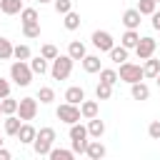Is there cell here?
Masks as SVG:
<instances>
[{
  "label": "cell",
  "instance_id": "1",
  "mask_svg": "<svg viewBox=\"0 0 160 160\" xmlns=\"http://www.w3.org/2000/svg\"><path fill=\"white\" fill-rule=\"evenodd\" d=\"M32 68H30V62L28 60H15L12 65H10V80L15 82V85H20V88H28L30 82H32Z\"/></svg>",
  "mask_w": 160,
  "mask_h": 160
},
{
  "label": "cell",
  "instance_id": "2",
  "mask_svg": "<svg viewBox=\"0 0 160 160\" xmlns=\"http://www.w3.org/2000/svg\"><path fill=\"white\" fill-rule=\"evenodd\" d=\"M90 132H88V125H80V122H72L70 125V142H72V152L75 155H85L88 150V140Z\"/></svg>",
  "mask_w": 160,
  "mask_h": 160
},
{
  "label": "cell",
  "instance_id": "3",
  "mask_svg": "<svg viewBox=\"0 0 160 160\" xmlns=\"http://www.w3.org/2000/svg\"><path fill=\"white\" fill-rule=\"evenodd\" d=\"M55 138H58V135H55V130H52V128H40V130H38V135H35V140H32V150H35L40 158L50 155Z\"/></svg>",
  "mask_w": 160,
  "mask_h": 160
},
{
  "label": "cell",
  "instance_id": "4",
  "mask_svg": "<svg viewBox=\"0 0 160 160\" xmlns=\"http://www.w3.org/2000/svg\"><path fill=\"white\" fill-rule=\"evenodd\" d=\"M52 65H50V75H52V80H68L70 78V72H72V58L65 52V55H58L55 60H50Z\"/></svg>",
  "mask_w": 160,
  "mask_h": 160
},
{
  "label": "cell",
  "instance_id": "5",
  "mask_svg": "<svg viewBox=\"0 0 160 160\" xmlns=\"http://www.w3.org/2000/svg\"><path fill=\"white\" fill-rule=\"evenodd\" d=\"M118 75H120V80H122V82H128V85H132V82H140V80L145 78V72H142V65H138V62H130V60L120 62V70H118Z\"/></svg>",
  "mask_w": 160,
  "mask_h": 160
},
{
  "label": "cell",
  "instance_id": "6",
  "mask_svg": "<svg viewBox=\"0 0 160 160\" xmlns=\"http://www.w3.org/2000/svg\"><path fill=\"white\" fill-rule=\"evenodd\" d=\"M55 115H58V120H62L65 125H72V122H80V105H72V102H62V105H58V110H55Z\"/></svg>",
  "mask_w": 160,
  "mask_h": 160
},
{
  "label": "cell",
  "instance_id": "7",
  "mask_svg": "<svg viewBox=\"0 0 160 160\" xmlns=\"http://www.w3.org/2000/svg\"><path fill=\"white\" fill-rule=\"evenodd\" d=\"M18 115H20V120H22V122L35 120V115H38V98H20Z\"/></svg>",
  "mask_w": 160,
  "mask_h": 160
},
{
  "label": "cell",
  "instance_id": "8",
  "mask_svg": "<svg viewBox=\"0 0 160 160\" xmlns=\"http://www.w3.org/2000/svg\"><path fill=\"white\" fill-rule=\"evenodd\" d=\"M90 40H92V45H95V48H98L100 52H110V50H112V45H115L112 35H110L108 30H95Z\"/></svg>",
  "mask_w": 160,
  "mask_h": 160
},
{
  "label": "cell",
  "instance_id": "9",
  "mask_svg": "<svg viewBox=\"0 0 160 160\" xmlns=\"http://www.w3.org/2000/svg\"><path fill=\"white\" fill-rule=\"evenodd\" d=\"M155 48H158L155 38L145 35V38H140V42L135 45V55H138L140 60H148V58H152V55H155Z\"/></svg>",
  "mask_w": 160,
  "mask_h": 160
},
{
  "label": "cell",
  "instance_id": "10",
  "mask_svg": "<svg viewBox=\"0 0 160 160\" xmlns=\"http://www.w3.org/2000/svg\"><path fill=\"white\" fill-rule=\"evenodd\" d=\"M120 22L125 25V30H138L140 22H142V15H140L138 8H128V10L122 12V20H120Z\"/></svg>",
  "mask_w": 160,
  "mask_h": 160
},
{
  "label": "cell",
  "instance_id": "11",
  "mask_svg": "<svg viewBox=\"0 0 160 160\" xmlns=\"http://www.w3.org/2000/svg\"><path fill=\"white\" fill-rule=\"evenodd\" d=\"M35 135H38V130H35V128H32L30 122H22L15 138H18V140H20L22 145H32V140H35Z\"/></svg>",
  "mask_w": 160,
  "mask_h": 160
},
{
  "label": "cell",
  "instance_id": "12",
  "mask_svg": "<svg viewBox=\"0 0 160 160\" xmlns=\"http://www.w3.org/2000/svg\"><path fill=\"white\" fill-rule=\"evenodd\" d=\"M105 145L100 142V138H95V140H90L88 142V150H85V155L90 158V160H100V158H105Z\"/></svg>",
  "mask_w": 160,
  "mask_h": 160
},
{
  "label": "cell",
  "instance_id": "13",
  "mask_svg": "<svg viewBox=\"0 0 160 160\" xmlns=\"http://www.w3.org/2000/svg\"><path fill=\"white\" fill-rule=\"evenodd\" d=\"M85 100V90L80 88V85H70L68 90H65V102H72V105H80Z\"/></svg>",
  "mask_w": 160,
  "mask_h": 160
},
{
  "label": "cell",
  "instance_id": "14",
  "mask_svg": "<svg viewBox=\"0 0 160 160\" xmlns=\"http://www.w3.org/2000/svg\"><path fill=\"white\" fill-rule=\"evenodd\" d=\"M98 112H100V105H98V100H82V102H80V115H82L85 120H90V118H98Z\"/></svg>",
  "mask_w": 160,
  "mask_h": 160
},
{
  "label": "cell",
  "instance_id": "15",
  "mask_svg": "<svg viewBox=\"0 0 160 160\" xmlns=\"http://www.w3.org/2000/svg\"><path fill=\"white\" fill-rule=\"evenodd\" d=\"M130 95H132V100H140V102H142V100L150 98V88H148L142 80H140V82H132V85H130Z\"/></svg>",
  "mask_w": 160,
  "mask_h": 160
},
{
  "label": "cell",
  "instance_id": "16",
  "mask_svg": "<svg viewBox=\"0 0 160 160\" xmlns=\"http://www.w3.org/2000/svg\"><path fill=\"white\" fill-rule=\"evenodd\" d=\"M68 55H70L72 60H82V58L88 55L85 42H80V40H70V45H68Z\"/></svg>",
  "mask_w": 160,
  "mask_h": 160
},
{
  "label": "cell",
  "instance_id": "17",
  "mask_svg": "<svg viewBox=\"0 0 160 160\" xmlns=\"http://www.w3.org/2000/svg\"><path fill=\"white\" fill-rule=\"evenodd\" d=\"M142 72H145V78H158V72H160V60L152 55V58H148V60H142Z\"/></svg>",
  "mask_w": 160,
  "mask_h": 160
},
{
  "label": "cell",
  "instance_id": "18",
  "mask_svg": "<svg viewBox=\"0 0 160 160\" xmlns=\"http://www.w3.org/2000/svg\"><path fill=\"white\" fill-rule=\"evenodd\" d=\"M138 42H140V32H138V30H125L122 38H120V45H125L128 50H135Z\"/></svg>",
  "mask_w": 160,
  "mask_h": 160
},
{
  "label": "cell",
  "instance_id": "19",
  "mask_svg": "<svg viewBox=\"0 0 160 160\" xmlns=\"http://www.w3.org/2000/svg\"><path fill=\"white\" fill-rule=\"evenodd\" d=\"M88 132H90V138H102L105 135V122L100 118H90L88 120Z\"/></svg>",
  "mask_w": 160,
  "mask_h": 160
},
{
  "label": "cell",
  "instance_id": "20",
  "mask_svg": "<svg viewBox=\"0 0 160 160\" xmlns=\"http://www.w3.org/2000/svg\"><path fill=\"white\" fill-rule=\"evenodd\" d=\"M0 10L2 15H18L22 10V0H0Z\"/></svg>",
  "mask_w": 160,
  "mask_h": 160
},
{
  "label": "cell",
  "instance_id": "21",
  "mask_svg": "<svg viewBox=\"0 0 160 160\" xmlns=\"http://www.w3.org/2000/svg\"><path fill=\"white\" fill-rule=\"evenodd\" d=\"M80 12H75V10H70V12H65L62 15V25H65V30H78L80 28Z\"/></svg>",
  "mask_w": 160,
  "mask_h": 160
},
{
  "label": "cell",
  "instance_id": "22",
  "mask_svg": "<svg viewBox=\"0 0 160 160\" xmlns=\"http://www.w3.org/2000/svg\"><path fill=\"white\" fill-rule=\"evenodd\" d=\"M80 62L85 72H100V55H85Z\"/></svg>",
  "mask_w": 160,
  "mask_h": 160
},
{
  "label": "cell",
  "instance_id": "23",
  "mask_svg": "<svg viewBox=\"0 0 160 160\" xmlns=\"http://www.w3.org/2000/svg\"><path fill=\"white\" fill-rule=\"evenodd\" d=\"M30 68H32V72H35V75H45V72H50V65H48V60H45L42 55L30 58Z\"/></svg>",
  "mask_w": 160,
  "mask_h": 160
},
{
  "label": "cell",
  "instance_id": "24",
  "mask_svg": "<svg viewBox=\"0 0 160 160\" xmlns=\"http://www.w3.org/2000/svg\"><path fill=\"white\" fill-rule=\"evenodd\" d=\"M20 125H22L20 115H5V135H18Z\"/></svg>",
  "mask_w": 160,
  "mask_h": 160
},
{
  "label": "cell",
  "instance_id": "25",
  "mask_svg": "<svg viewBox=\"0 0 160 160\" xmlns=\"http://www.w3.org/2000/svg\"><path fill=\"white\" fill-rule=\"evenodd\" d=\"M108 55H110V60H112L115 65H120V62H125V60H128V48H125V45H120V48H118V45H112V50H110Z\"/></svg>",
  "mask_w": 160,
  "mask_h": 160
},
{
  "label": "cell",
  "instance_id": "26",
  "mask_svg": "<svg viewBox=\"0 0 160 160\" xmlns=\"http://www.w3.org/2000/svg\"><path fill=\"white\" fill-rule=\"evenodd\" d=\"M18 105H20V100H15V98H2L0 100V108H2V115H15L18 112Z\"/></svg>",
  "mask_w": 160,
  "mask_h": 160
},
{
  "label": "cell",
  "instance_id": "27",
  "mask_svg": "<svg viewBox=\"0 0 160 160\" xmlns=\"http://www.w3.org/2000/svg\"><path fill=\"white\" fill-rule=\"evenodd\" d=\"M48 158H50V160H72L75 152H72V148H70V150H65V148H52Z\"/></svg>",
  "mask_w": 160,
  "mask_h": 160
},
{
  "label": "cell",
  "instance_id": "28",
  "mask_svg": "<svg viewBox=\"0 0 160 160\" xmlns=\"http://www.w3.org/2000/svg\"><path fill=\"white\" fill-rule=\"evenodd\" d=\"M20 22H22V25H28V22H40L38 10H35V8H22V10H20Z\"/></svg>",
  "mask_w": 160,
  "mask_h": 160
},
{
  "label": "cell",
  "instance_id": "29",
  "mask_svg": "<svg viewBox=\"0 0 160 160\" xmlns=\"http://www.w3.org/2000/svg\"><path fill=\"white\" fill-rule=\"evenodd\" d=\"M100 80L108 82V85H115V82L120 80V75H118V70H112V68H100Z\"/></svg>",
  "mask_w": 160,
  "mask_h": 160
},
{
  "label": "cell",
  "instance_id": "30",
  "mask_svg": "<svg viewBox=\"0 0 160 160\" xmlns=\"http://www.w3.org/2000/svg\"><path fill=\"white\" fill-rule=\"evenodd\" d=\"M110 95H112V85H108V82H98L95 85V98L98 100H110Z\"/></svg>",
  "mask_w": 160,
  "mask_h": 160
},
{
  "label": "cell",
  "instance_id": "31",
  "mask_svg": "<svg viewBox=\"0 0 160 160\" xmlns=\"http://www.w3.org/2000/svg\"><path fill=\"white\" fill-rule=\"evenodd\" d=\"M38 100H40L42 105H50V102L55 100V90H52V88H48V85H42V88L38 90Z\"/></svg>",
  "mask_w": 160,
  "mask_h": 160
},
{
  "label": "cell",
  "instance_id": "32",
  "mask_svg": "<svg viewBox=\"0 0 160 160\" xmlns=\"http://www.w3.org/2000/svg\"><path fill=\"white\" fill-rule=\"evenodd\" d=\"M135 8L140 10V15H152V12L158 10V2H155V0H138Z\"/></svg>",
  "mask_w": 160,
  "mask_h": 160
},
{
  "label": "cell",
  "instance_id": "33",
  "mask_svg": "<svg viewBox=\"0 0 160 160\" xmlns=\"http://www.w3.org/2000/svg\"><path fill=\"white\" fill-rule=\"evenodd\" d=\"M12 50H15V45L8 38H0V60H10L12 58Z\"/></svg>",
  "mask_w": 160,
  "mask_h": 160
},
{
  "label": "cell",
  "instance_id": "34",
  "mask_svg": "<svg viewBox=\"0 0 160 160\" xmlns=\"http://www.w3.org/2000/svg\"><path fill=\"white\" fill-rule=\"evenodd\" d=\"M22 35L30 38V40L40 38V22H28V25H22Z\"/></svg>",
  "mask_w": 160,
  "mask_h": 160
},
{
  "label": "cell",
  "instance_id": "35",
  "mask_svg": "<svg viewBox=\"0 0 160 160\" xmlns=\"http://www.w3.org/2000/svg\"><path fill=\"white\" fill-rule=\"evenodd\" d=\"M12 58H15V60H30V58H32V50H30L28 45H15Z\"/></svg>",
  "mask_w": 160,
  "mask_h": 160
},
{
  "label": "cell",
  "instance_id": "36",
  "mask_svg": "<svg viewBox=\"0 0 160 160\" xmlns=\"http://www.w3.org/2000/svg\"><path fill=\"white\" fill-rule=\"evenodd\" d=\"M40 55H42L45 60H55V58H58L60 52H58V48H55L52 42H45V45L40 48Z\"/></svg>",
  "mask_w": 160,
  "mask_h": 160
},
{
  "label": "cell",
  "instance_id": "37",
  "mask_svg": "<svg viewBox=\"0 0 160 160\" xmlns=\"http://www.w3.org/2000/svg\"><path fill=\"white\" fill-rule=\"evenodd\" d=\"M52 8H55L58 15H65V12L72 10V0H52Z\"/></svg>",
  "mask_w": 160,
  "mask_h": 160
},
{
  "label": "cell",
  "instance_id": "38",
  "mask_svg": "<svg viewBox=\"0 0 160 160\" xmlns=\"http://www.w3.org/2000/svg\"><path fill=\"white\" fill-rule=\"evenodd\" d=\"M148 135H150L152 140H160V120H152V122L148 125Z\"/></svg>",
  "mask_w": 160,
  "mask_h": 160
},
{
  "label": "cell",
  "instance_id": "39",
  "mask_svg": "<svg viewBox=\"0 0 160 160\" xmlns=\"http://www.w3.org/2000/svg\"><path fill=\"white\" fill-rule=\"evenodd\" d=\"M8 95H10V82H8L5 78H0V100L8 98Z\"/></svg>",
  "mask_w": 160,
  "mask_h": 160
},
{
  "label": "cell",
  "instance_id": "40",
  "mask_svg": "<svg viewBox=\"0 0 160 160\" xmlns=\"http://www.w3.org/2000/svg\"><path fill=\"white\" fill-rule=\"evenodd\" d=\"M150 18H152V28H155V30H158V28H160V12H158V10H155V12H152V15H150Z\"/></svg>",
  "mask_w": 160,
  "mask_h": 160
},
{
  "label": "cell",
  "instance_id": "41",
  "mask_svg": "<svg viewBox=\"0 0 160 160\" xmlns=\"http://www.w3.org/2000/svg\"><path fill=\"white\" fill-rule=\"evenodd\" d=\"M12 155H10V150H5V148H0V160H10Z\"/></svg>",
  "mask_w": 160,
  "mask_h": 160
},
{
  "label": "cell",
  "instance_id": "42",
  "mask_svg": "<svg viewBox=\"0 0 160 160\" xmlns=\"http://www.w3.org/2000/svg\"><path fill=\"white\" fill-rule=\"evenodd\" d=\"M38 2H40V5H48V2H52V0H38Z\"/></svg>",
  "mask_w": 160,
  "mask_h": 160
},
{
  "label": "cell",
  "instance_id": "43",
  "mask_svg": "<svg viewBox=\"0 0 160 160\" xmlns=\"http://www.w3.org/2000/svg\"><path fill=\"white\" fill-rule=\"evenodd\" d=\"M155 80H158V88H160V72H158V78H155Z\"/></svg>",
  "mask_w": 160,
  "mask_h": 160
},
{
  "label": "cell",
  "instance_id": "44",
  "mask_svg": "<svg viewBox=\"0 0 160 160\" xmlns=\"http://www.w3.org/2000/svg\"><path fill=\"white\" fill-rule=\"evenodd\" d=\"M0 148H2V138H0Z\"/></svg>",
  "mask_w": 160,
  "mask_h": 160
},
{
  "label": "cell",
  "instance_id": "45",
  "mask_svg": "<svg viewBox=\"0 0 160 160\" xmlns=\"http://www.w3.org/2000/svg\"><path fill=\"white\" fill-rule=\"evenodd\" d=\"M0 115H2V108H0Z\"/></svg>",
  "mask_w": 160,
  "mask_h": 160
},
{
  "label": "cell",
  "instance_id": "46",
  "mask_svg": "<svg viewBox=\"0 0 160 160\" xmlns=\"http://www.w3.org/2000/svg\"><path fill=\"white\" fill-rule=\"evenodd\" d=\"M155 2H160V0H155Z\"/></svg>",
  "mask_w": 160,
  "mask_h": 160
},
{
  "label": "cell",
  "instance_id": "47",
  "mask_svg": "<svg viewBox=\"0 0 160 160\" xmlns=\"http://www.w3.org/2000/svg\"><path fill=\"white\" fill-rule=\"evenodd\" d=\"M0 12H2V10H0Z\"/></svg>",
  "mask_w": 160,
  "mask_h": 160
},
{
  "label": "cell",
  "instance_id": "48",
  "mask_svg": "<svg viewBox=\"0 0 160 160\" xmlns=\"http://www.w3.org/2000/svg\"><path fill=\"white\" fill-rule=\"evenodd\" d=\"M158 30H160V28H158Z\"/></svg>",
  "mask_w": 160,
  "mask_h": 160
}]
</instances>
